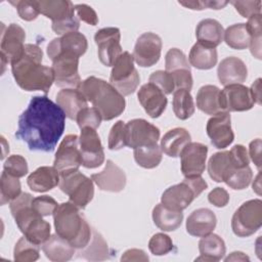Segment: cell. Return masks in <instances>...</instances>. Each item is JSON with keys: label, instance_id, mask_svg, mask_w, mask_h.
<instances>
[{"label": "cell", "instance_id": "obj_1", "mask_svg": "<svg viewBox=\"0 0 262 262\" xmlns=\"http://www.w3.org/2000/svg\"><path fill=\"white\" fill-rule=\"evenodd\" d=\"M66 117L46 95L34 96L18 118L15 137L26 142L30 150L51 152L64 131Z\"/></svg>", "mask_w": 262, "mask_h": 262}, {"label": "cell", "instance_id": "obj_2", "mask_svg": "<svg viewBox=\"0 0 262 262\" xmlns=\"http://www.w3.org/2000/svg\"><path fill=\"white\" fill-rule=\"evenodd\" d=\"M43 52L36 44H26L21 56L11 63L16 84L26 91L49 92L54 83L52 68L42 64Z\"/></svg>", "mask_w": 262, "mask_h": 262}, {"label": "cell", "instance_id": "obj_3", "mask_svg": "<svg viewBox=\"0 0 262 262\" xmlns=\"http://www.w3.org/2000/svg\"><path fill=\"white\" fill-rule=\"evenodd\" d=\"M77 89L100 113L102 120L111 121L119 117L125 110L124 96L111 83L102 79L88 77L81 82Z\"/></svg>", "mask_w": 262, "mask_h": 262}, {"label": "cell", "instance_id": "obj_4", "mask_svg": "<svg viewBox=\"0 0 262 262\" xmlns=\"http://www.w3.org/2000/svg\"><path fill=\"white\" fill-rule=\"evenodd\" d=\"M79 210L69 201L59 204L53 213L55 232L77 250L85 248L92 237V229Z\"/></svg>", "mask_w": 262, "mask_h": 262}, {"label": "cell", "instance_id": "obj_5", "mask_svg": "<svg viewBox=\"0 0 262 262\" xmlns=\"http://www.w3.org/2000/svg\"><path fill=\"white\" fill-rule=\"evenodd\" d=\"M33 199L32 194L21 192L16 199L10 202L9 208L17 227L24 235L32 243L40 246L50 237L51 227L34 210L32 206Z\"/></svg>", "mask_w": 262, "mask_h": 262}, {"label": "cell", "instance_id": "obj_6", "mask_svg": "<svg viewBox=\"0 0 262 262\" xmlns=\"http://www.w3.org/2000/svg\"><path fill=\"white\" fill-rule=\"evenodd\" d=\"M208 183L202 176L184 177L183 181L168 187L161 196V204L169 210L182 212L206 188Z\"/></svg>", "mask_w": 262, "mask_h": 262}, {"label": "cell", "instance_id": "obj_7", "mask_svg": "<svg viewBox=\"0 0 262 262\" xmlns=\"http://www.w3.org/2000/svg\"><path fill=\"white\" fill-rule=\"evenodd\" d=\"M40 13L52 20L51 28L57 35L78 32L80 19L75 15V6L69 0L38 1Z\"/></svg>", "mask_w": 262, "mask_h": 262}, {"label": "cell", "instance_id": "obj_8", "mask_svg": "<svg viewBox=\"0 0 262 262\" xmlns=\"http://www.w3.org/2000/svg\"><path fill=\"white\" fill-rule=\"evenodd\" d=\"M59 188L79 209H85L94 195L93 180L78 170L60 172Z\"/></svg>", "mask_w": 262, "mask_h": 262}, {"label": "cell", "instance_id": "obj_9", "mask_svg": "<svg viewBox=\"0 0 262 262\" xmlns=\"http://www.w3.org/2000/svg\"><path fill=\"white\" fill-rule=\"evenodd\" d=\"M140 82L139 74L134 66L133 55L124 51L114 62L110 75V83L123 95L135 92Z\"/></svg>", "mask_w": 262, "mask_h": 262}, {"label": "cell", "instance_id": "obj_10", "mask_svg": "<svg viewBox=\"0 0 262 262\" xmlns=\"http://www.w3.org/2000/svg\"><path fill=\"white\" fill-rule=\"evenodd\" d=\"M262 225V201L254 199L245 202L234 212L231 228L235 235L247 237L254 234Z\"/></svg>", "mask_w": 262, "mask_h": 262}, {"label": "cell", "instance_id": "obj_11", "mask_svg": "<svg viewBox=\"0 0 262 262\" xmlns=\"http://www.w3.org/2000/svg\"><path fill=\"white\" fill-rule=\"evenodd\" d=\"M49 58L52 60L55 85L60 88H78L82 82L78 72L79 56L69 51H58Z\"/></svg>", "mask_w": 262, "mask_h": 262}, {"label": "cell", "instance_id": "obj_12", "mask_svg": "<svg viewBox=\"0 0 262 262\" xmlns=\"http://www.w3.org/2000/svg\"><path fill=\"white\" fill-rule=\"evenodd\" d=\"M25 39L26 32L17 24H10L5 28V31L2 32L0 45L2 73L8 62L11 64L21 56L26 45Z\"/></svg>", "mask_w": 262, "mask_h": 262}, {"label": "cell", "instance_id": "obj_13", "mask_svg": "<svg viewBox=\"0 0 262 262\" xmlns=\"http://www.w3.org/2000/svg\"><path fill=\"white\" fill-rule=\"evenodd\" d=\"M82 166L88 169L99 167L104 162V151L96 129L84 127L79 137Z\"/></svg>", "mask_w": 262, "mask_h": 262}, {"label": "cell", "instance_id": "obj_14", "mask_svg": "<svg viewBox=\"0 0 262 262\" xmlns=\"http://www.w3.org/2000/svg\"><path fill=\"white\" fill-rule=\"evenodd\" d=\"M120 40L121 33L118 28H103L95 33L94 41L97 45L98 58L105 67H113L116 59L123 53Z\"/></svg>", "mask_w": 262, "mask_h": 262}, {"label": "cell", "instance_id": "obj_15", "mask_svg": "<svg viewBox=\"0 0 262 262\" xmlns=\"http://www.w3.org/2000/svg\"><path fill=\"white\" fill-rule=\"evenodd\" d=\"M162 39L159 35L146 32L140 35L135 43L133 58L135 62L142 68H148L156 64L162 51Z\"/></svg>", "mask_w": 262, "mask_h": 262}, {"label": "cell", "instance_id": "obj_16", "mask_svg": "<svg viewBox=\"0 0 262 262\" xmlns=\"http://www.w3.org/2000/svg\"><path fill=\"white\" fill-rule=\"evenodd\" d=\"M127 146L136 148L157 144L160 138V129L144 119H133L126 123Z\"/></svg>", "mask_w": 262, "mask_h": 262}, {"label": "cell", "instance_id": "obj_17", "mask_svg": "<svg viewBox=\"0 0 262 262\" xmlns=\"http://www.w3.org/2000/svg\"><path fill=\"white\" fill-rule=\"evenodd\" d=\"M208 146L201 142H189L180 152V167L184 177L201 176L206 168Z\"/></svg>", "mask_w": 262, "mask_h": 262}, {"label": "cell", "instance_id": "obj_18", "mask_svg": "<svg viewBox=\"0 0 262 262\" xmlns=\"http://www.w3.org/2000/svg\"><path fill=\"white\" fill-rule=\"evenodd\" d=\"M250 89L242 84H231L220 90V105L223 112H246L254 106Z\"/></svg>", "mask_w": 262, "mask_h": 262}, {"label": "cell", "instance_id": "obj_19", "mask_svg": "<svg viewBox=\"0 0 262 262\" xmlns=\"http://www.w3.org/2000/svg\"><path fill=\"white\" fill-rule=\"evenodd\" d=\"M81 165L79 137L76 134H69L62 139L55 152L53 167L60 173L78 170Z\"/></svg>", "mask_w": 262, "mask_h": 262}, {"label": "cell", "instance_id": "obj_20", "mask_svg": "<svg viewBox=\"0 0 262 262\" xmlns=\"http://www.w3.org/2000/svg\"><path fill=\"white\" fill-rule=\"evenodd\" d=\"M206 131L211 139V143L219 149L229 146L234 140L231 119L228 112H222L210 118L207 122Z\"/></svg>", "mask_w": 262, "mask_h": 262}, {"label": "cell", "instance_id": "obj_21", "mask_svg": "<svg viewBox=\"0 0 262 262\" xmlns=\"http://www.w3.org/2000/svg\"><path fill=\"white\" fill-rule=\"evenodd\" d=\"M138 101L150 118H159L166 110L168 99L165 93L152 83L143 84L137 92Z\"/></svg>", "mask_w": 262, "mask_h": 262}, {"label": "cell", "instance_id": "obj_22", "mask_svg": "<svg viewBox=\"0 0 262 262\" xmlns=\"http://www.w3.org/2000/svg\"><path fill=\"white\" fill-rule=\"evenodd\" d=\"M93 182L104 191L119 192L126 186V174L112 160H107L105 167L99 173L91 175Z\"/></svg>", "mask_w": 262, "mask_h": 262}, {"label": "cell", "instance_id": "obj_23", "mask_svg": "<svg viewBox=\"0 0 262 262\" xmlns=\"http://www.w3.org/2000/svg\"><path fill=\"white\" fill-rule=\"evenodd\" d=\"M87 48L86 37L82 33L72 32L51 40L47 45V55L50 57L58 51H69L80 57L86 52Z\"/></svg>", "mask_w": 262, "mask_h": 262}, {"label": "cell", "instance_id": "obj_24", "mask_svg": "<svg viewBox=\"0 0 262 262\" xmlns=\"http://www.w3.org/2000/svg\"><path fill=\"white\" fill-rule=\"evenodd\" d=\"M217 76L220 83L224 86L242 84L248 77V69L241 58L229 56L220 61L217 69Z\"/></svg>", "mask_w": 262, "mask_h": 262}, {"label": "cell", "instance_id": "obj_25", "mask_svg": "<svg viewBox=\"0 0 262 262\" xmlns=\"http://www.w3.org/2000/svg\"><path fill=\"white\" fill-rule=\"evenodd\" d=\"M217 224L214 212L208 208H200L190 213L186 220V231L196 237L211 233Z\"/></svg>", "mask_w": 262, "mask_h": 262}, {"label": "cell", "instance_id": "obj_26", "mask_svg": "<svg viewBox=\"0 0 262 262\" xmlns=\"http://www.w3.org/2000/svg\"><path fill=\"white\" fill-rule=\"evenodd\" d=\"M59 179V172L54 167L42 166L29 175L27 183L33 191L45 192L57 186Z\"/></svg>", "mask_w": 262, "mask_h": 262}, {"label": "cell", "instance_id": "obj_27", "mask_svg": "<svg viewBox=\"0 0 262 262\" xmlns=\"http://www.w3.org/2000/svg\"><path fill=\"white\" fill-rule=\"evenodd\" d=\"M224 30L222 25L213 18L201 20L195 29L198 42L210 48H216L223 41Z\"/></svg>", "mask_w": 262, "mask_h": 262}, {"label": "cell", "instance_id": "obj_28", "mask_svg": "<svg viewBox=\"0 0 262 262\" xmlns=\"http://www.w3.org/2000/svg\"><path fill=\"white\" fill-rule=\"evenodd\" d=\"M56 103L71 120H76L78 113L87 106V99L79 89L64 88L56 94Z\"/></svg>", "mask_w": 262, "mask_h": 262}, {"label": "cell", "instance_id": "obj_29", "mask_svg": "<svg viewBox=\"0 0 262 262\" xmlns=\"http://www.w3.org/2000/svg\"><path fill=\"white\" fill-rule=\"evenodd\" d=\"M191 142L189 132L184 128H174L166 132L161 139V149L171 158L179 157L181 150Z\"/></svg>", "mask_w": 262, "mask_h": 262}, {"label": "cell", "instance_id": "obj_30", "mask_svg": "<svg viewBox=\"0 0 262 262\" xmlns=\"http://www.w3.org/2000/svg\"><path fill=\"white\" fill-rule=\"evenodd\" d=\"M42 251L45 256L53 262H66L73 258L76 249L57 233L50 237L42 245Z\"/></svg>", "mask_w": 262, "mask_h": 262}, {"label": "cell", "instance_id": "obj_31", "mask_svg": "<svg viewBox=\"0 0 262 262\" xmlns=\"http://www.w3.org/2000/svg\"><path fill=\"white\" fill-rule=\"evenodd\" d=\"M199 251L201 256L195 261H219L226 252L224 241L215 233H209L203 236L199 243Z\"/></svg>", "mask_w": 262, "mask_h": 262}, {"label": "cell", "instance_id": "obj_32", "mask_svg": "<svg viewBox=\"0 0 262 262\" xmlns=\"http://www.w3.org/2000/svg\"><path fill=\"white\" fill-rule=\"evenodd\" d=\"M196 107L207 115H217L223 112L220 105V89L215 85L202 86L195 97Z\"/></svg>", "mask_w": 262, "mask_h": 262}, {"label": "cell", "instance_id": "obj_33", "mask_svg": "<svg viewBox=\"0 0 262 262\" xmlns=\"http://www.w3.org/2000/svg\"><path fill=\"white\" fill-rule=\"evenodd\" d=\"M152 220L161 230L174 231L181 225L183 213L169 210L162 204H158L152 209Z\"/></svg>", "mask_w": 262, "mask_h": 262}, {"label": "cell", "instance_id": "obj_34", "mask_svg": "<svg viewBox=\"0 0 262 262\" xmlns=\"http://www.w3.org/2000/svg\"><path fill=\"white\" fill-rule=\"evenodd\" d=\"M217 50L196 42L190 49L188 60L189 64L199 70H210L217 63Z\"/></svg>", "mask_w": 262, "mask_h": 262}, {"label": "cell", "instance_id": "obj_35", "mask_svg": "<svg viewBox=\"0 0 262 262\" xmlns=\"http://www.w3.org/2000/svg\"><path fill=\"white\" fill-rule=\"evenodd\" d=\"M234 168L229 150L215 152L208 162L209 176L216 182H223L226 175Z\"/></svg>", "mask_w": 262, "mask_h": 262}, {"label": "cell", "instance_id": "obj_36", "mask_svg": "<svg viewBox=\"0 0 262 262\" xmlns=\"http://www.w3.org/2000/svg\"><path fill=\"white\" fill-rule=\"evenodd\" d=\"M78 257L85 258L90 261H101L110 258V250L102 235L95 229H92V237L89 244L79 250Z\"/></svg>", "mask_w": 262, "mask_h": 262}, {"label": "cell", "instance_id": "obj_37", "mask_svg": "<svg viewBox=\"0 0 262 262\" xmlns=\"http://www.w3.org/2000/svg\"><path fill=\"white\" fill-rule=\"evenodd\" d=\"M225 43L232 49L243 50L250 46L251 36L247 30L246 24L239 23L229 26L223 35Z\"/></svg>", "mask_w": 262, "mask_h": 262}, {"label": "cell", "instance_id": "obj_38", "mask_svg": "<svg viewBox=\"0 0 262 262\" xmlns=\"http://www.w3.org/2000/svg\"><path fill=\"white\" fill-rule=\"evenodd\" d=\"M172 106L175 116L180 120H187L194 114L195 111L193 98L189 90L182 88L174 91Z\"/></svg>", "mask_w": 262, "mask_h": 262}, {"label": "cell", "instance_id": "obj_39", "mask_svg": "<svg viewBox=\"0 0 262 262\" xmlns=\"http://www.w3.org/2000/svg\"><path fill=\"white\" fill-rule=\"evenodd\" d=\"M162 149L158 144L140 146L134 148V160L142 168L152 169L159 166L162 161Z\"/></svg>", "mask_w": 262, "mask_h": 262}, {"label": "cell", "instance_id": "obj_40", "mask_svg": "<svg viewBox=\"0 0 262 262\" xmlns=\"http://www.w3.org/2000/svg\"><path fill=\"white\" fill-rule=\"evenodd\" d=\"M21 193L20 182L17 177H14L3 170L0 179V204L3 206L16 199Z\"/></svg>", "mask_w": 262, "mask_h": 262}, {"label": "cell", "instance_id": "obj_41", "mask_svg": "<svg viewBox=\"0 0 262 262\" xmlns=\"http://www.w3.org/2000/svg\"><path fill=\"white\" fill-rule=\"evenodd\" d=\"M40 248L38 245L29 241L25 235L15 244L13 259L16 262H32L39 259Z\"/></svg>", "mask_w": 262, "mask_h": 262}, {"label": "cell", "instance_id": "obj_42", "mask_svg": "<svg viewBox=\"0 0 262 262\" xmlns=\"http://www.w3.org/2000/svg\"><path fill=\"white\" fill-rule=\"evenodd\" d=\"M261 13L255 14L249 17L248 23L246 24L247 30L251 36V43H250V50L254 57L260 59L261 58V35H262V28H261Z\"/></svg>", "mask_w": 262, "mask_h": 262}, {"label": "cell", "instance_id": "obj_43", "mask_svg": "<svg viewBox=\"0 0 262 262\" xmlns=\"http://www.w3.org/2000/svg\"><path fill=\"white\" fill-rule=\"evenodd\" d=\"M253 178L252 169L249 166L244 168L232 169L224 178V181L230 188L235 190H242L247 188Z\"/></svg>", "mask_w": 262, "mask_h": 262}, {"label": "cell", "instance_id": "obj_44", "mask_svg": "<svg viewBox=\"0 0 262 262\" xmlns=\"http://www.w3.org/2000/svg\"><path fill=\"white\" fill-rule=\"evenodd\" d=\"M180 70H190V66L185 54L178 48H171L166 53L165 71L175 72Z\"/></svg>", "mask_w": 262, "mask_h": 262}, {"label": "cell", "instance_id": "obj_45", "mask_svg": "<svg viewBox=\"0 0 262 262\" xmlns=\"http://www.w3.org/2000/svg\"><path fill=\"white\" fill-rule=\"evenodd\" d=\"M107 145L111 150H119L127 146V130L125 122L118 121L113 125L108 134Z\"/></svg>", "mask_w": 262, "mask_h": 262}, {"label": "cell", "instance_id": "obj_46", "mask_svg": "<svg viewBox=\"0 0 262 262\" xmlns=\"http://www.w3.org/2000/svg\"><path fill=\"white\" fill-rule=\"evenodd\" d=\"M174 248L171 237L165 233L159 232L154 234L148 242V249L156 256H163L171 252Z\"/></svg>", "mask_w": 262, "mask_h": 262}, {"label": "cell", "instance_id": "obj_47", "mask_svg": "<svg viewBox=\"0 0 262 262\" xmlns=\"http://www.w3.org/2000/svg\"><path fill=\"white\" fill-rule=\"evenodd\" d=\"M101 120H102V117L100 113L95 107H88V106L81 110L76 117V121L80 129L84 127L97 129L100 126Z\"/></svg>", "mask_w": 262, "mask_h": 262}, {"label": "cell", "instance_id": "obj_48", "mask_svg": "<svg viewBox=\"0 0 262 262\" xmlns=\"http://www.w3.org/2000/svg\"><path fill=\"white\" fill-rule=\"evenodd\" d=\"M10 3L16 8L19 17L27 21H32L37 18L40 13L38 1L33 0H18L10 1Z\"/></svg>", "mask_w": 262, "mask_h": 262}, {"label": "cell", "instance_id": "obj_49", "mask_svg": "<svg viewBox=\"0 0 262 262\" xmlns=\"http://www.w3.org/2000/svg\"><path fill=\"white\" fill-rule=\"evenodd\" d=\"M3 169L8 174L17 178L24 177L29 172L26 159L19 155H12L8 157L3 165Z\"/></svg>", "mask_w": 262, "mask_h": 262}, {"label": "cell", "instance_id": "obj_50", "mask_svg": "<svg viewBox=\"0 0 262 262\" xmlns=\"http://www.w3.org/2000/svg\"><path fill=\"white\" fill-rule=\"evenodd\" d=\"M149 83L155 84L165 94H171L176 90L173 76L167 71H156L149 76Z\"/></svg>", "mask_w": 262, "mask_h": 262}, {"label": "cell", "instance_id": "obj_51", "mask_svg": "<svg viewBox=\"0 0 262 262\" xmlns=\"http://www.w3.org/2000/svg\"><path fill=\"white\" fill-rule=\"evenodd\" d=\"M32 206L38 214H40L42 217H46L53 215L58 204L53 198L49 195H40L33 199Z\"/></svg>", "mask_w": 262, "mask_h": 262}, {"label": "cell", "instance_id": "obj_52", "mask_svg": "<svg viewBox=\"0 0 262 262\" xmlns=\"http://www.w3.org/2000/svg\"><path fill=\"white\" fill-rule=\"evenodd\" d=\"M235 10L244 17L261 13V1H230Z\"/></svg>", "mask_w": 262, "mask_h": 262}, {"label": "cell", "instance_id": "obj_53", "mask_svg": "<svg viewBox=\"0 0 262 262\" xmlns=\"http://www.w3.org/2000/svg\"><path fill=\"white\" fill-rule=\"evenodd\" d=\"M75 12L78 18L88 25L96 26L98 24V17L94 9L87 4H77L75 5Z\"/></svg>", "mask_w": 262, "mask_h": 262}, {"label": "cell", "instance_id": "obj_54", "mask_svg": "<svg viewBox=\"0 0 262 262\" xmlns=\"http://www.w3.org/2000/svg\"><path fill=\"white\" fill-rule=\"evenodd\" d=\"M229 155L235 168H244L246 166H249L250 159H249L248 151L244 145L242 144L234 145L229 150Z\"/></svg>", "mask_w": 262, "mask_h": 262}, {"label": "cell", "instance_id": "obj_55", "mask_svg": "<svg viewBox=\"0 0 262 262\" xmlns=\"http://www.w3.org/2000/svg\"><path fill=\"white\" fill-rule=\"evenodd\" d=\"M208 201L217 208L225 207L229 202V193L222 187H215L208 194Z\"/></svg>", "mask_w": 262, "mask_h": 262}, {"label": "cell", "instance_id": "obj_56", "mask_svg": "<svg viewBox=\"0 0 262 262\" xmlns=\"http://www.w3.org/2000/svg\"><path fill=\"white\" fill-rule=\"evenodd\" d=\"M261 146H262V142L260 138H257L251 141L249 146L250 157L259 171L261 170Z\"/></svg>", "mask_w": 262, "mask_h": 262}, {"label": "cell", "instance_id": "obj_57", "mask_svg": "<svg viewBox=\"0 0 262 262\" xmlns=\"http://www.w3.org/2000/svg\"><path fill=\"white\" fill-rule=\"evenodd\" d=\"M121 261H148V257L142 250L130 249L122 255Z\"/></svg>", "mask_w": 262, "mask_h": 262}, {"label": "cell", "instance_id": "obj_58", "mask_svg": "<svg viewBox=\"0 0 262 262\" xmlns=\"http://www.w3.org/2000/svg\"><path fill=\"white\" fill-rule=\"evenodd\" d=\"M178 3L192 10H203L205 8H209L208 1H179Z\"/></svg>", "mask_w": 262, "mask_h": 262}, {"label": "cell", "instance_id": "obj_59", "mask_svg": "<svg viewBox=\"0 0 262 262\" xmlns=\"http://www.w3.org/2000/svg\"><path fill=\"white\" fill-rule=\"evenodd\" d=\"M250 92L255 103L261 104V79L258 78L251 86Z\"/></svg>", "mask_w": 262, "mask_h": 262}, {"label": "cell", "instance_id": "obj_60", "mask_svg": "<svg viewBox=\"0 0 262 262\" xmlns=\"http://www.w3.org/2000/svg\"><path fill=\"white\" fill-rule=\"evenodd\" d=\"M250 258L243 252H232L228 257L225 258V261H249Z\"/></svg>", "mask_w": 262, "mask_h": 262}, {"label": "cell", "instance_id": "obj_61", "mask_svg": "<svg viewBox=\"0 0 262 262\" xmlns=\"http://www.w3.org/2000/svg\"><path fill=\"white\" fill-rule=\"evenodd\" d=\"M260 177H261V174L259 173L257 175V177L255 178L254 182H253V190H255V192L257 194H261V184H260Z\"/></svg>", "mask_w": 262, "mask_h": 262}]
</instances>
